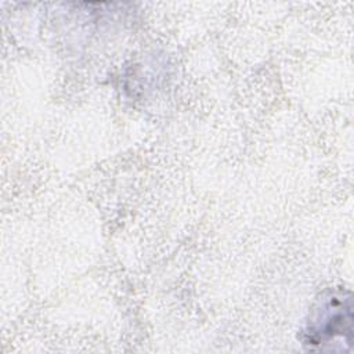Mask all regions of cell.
I'll use <instances>...</instances> for the list:
<instances>
[{"label":"cell","mask_w":354,"mask_h":354,"mask_svg":"<svg viewBox=\"0 0 354 354\" xmlns=\"http://www.w3.org/2000/svg\"><path fill=\"white\" fill-rule=\"evenodd\" d=\"M351 299L344 292L324 295L307 322L304 342L311 346L337 343V339L351 343Z\"/></svg>","instance_id":"1"}]
</instances>
